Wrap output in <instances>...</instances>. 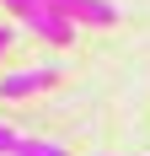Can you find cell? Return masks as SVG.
<instances>
[{
	"label": "cell",
	"instance_id": "6da1fadb",
	"mask_svg": "<svg viewBox=\"0 0 150 156\" xmlns=\"http://www.w3.org/2000/svg\"><path fill=\"white\" fill-rule=\"evenodd\" d=\"M16 22H22L32 38L54 43V48H70V43H75V22H70V16H59L54 5H43V0H27V5L16 11Z\"/></svg>",
	"mask_w": 150,
	"mask_h": 156
},
{
	"label": "cell",
	"instance_id": "7a4b0ae2",
	"mask_svg": "<svg viewBox=\"0 0 150 156\" xmlns=\"http://www.w3.org/2000/svg\"><path fill=\"white\" fill-rule=\"evenodd\" d=\"M48 86H59V65H27V70H5L0 76V97L5 102H22V97H38Z\"/></svg>",
	"mask_w": 150,
	"mask_h": 156
},
{
	"label": "cell",
	"instance_id": "3957f363",
	"mask_svg": "<svg viewBox=\"0 0 150 156\" xmlns=\"http://www.w3.org/2000/svg\"><path fill=\"white\" fill-rule=\"evenodd\" d=\"M43 5H54L59 16H70L75 27L80 22H91V27H113L118 22V5L113 0H43Z\"/></svg>",
	"mask_w": 150,
	"mask_h": 156
},
{
	"label": "cell",
	"instance_id": "277c9868",
	"mask_svg": "<svg viewBox=\"0 0 150 156\" xmlns=\"http://www.w3.org/2000/svg\"><path fill=\"white\" fill-rule=\"evenodd\" d=\"M16 156H70V151L54 145V140H22V145H16Z\"/></svg>",
	"mask_w": 150,
	"mask_h": 156
},
{
	"label": "cell",
	"instance_id": "5b68a950",
	"mask_svg": "<svg viewBox=\"0 0 150 156\" xmlns=\"http://www.w3.org/2000/svg\"><path fill=\"white\" fill-rule=\"evenodd\" d=\"M16 145H22V135H16V129H5V124H0V156H16Z\"/></svg>",
	"mask_w": 150,
	"mask_h": 156
},
{
	"label": "cell",
	"instance_id": "8992f818",
	"mask_svg": "<svg viewBox=\"0 0 150 156\" xmlns=\"http://www.w3.org/2000/svg\"><path fill=\"white\" fill-rule=\"evenodd\" d=\"M11 38H16V32L5 27V22H0V59H5V48H11Z\"/></svg>",
	"mask_w": 150,
	"mask_h": 156
}]
</instances>
